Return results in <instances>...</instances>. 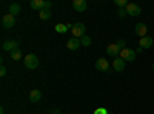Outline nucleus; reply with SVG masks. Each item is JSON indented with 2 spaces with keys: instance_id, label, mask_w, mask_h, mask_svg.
<instances>
[{
  "instance_id": "9d476101",
  "label": "nucleus",
  "mask_w": 154,
  "mask_h": 114,
  "mask_svg": "<svg viewBox=\"0 0 154 114\" xmlns=\"http://www.w3.org/2000/svg\"><path fill=\"white\" fill-rule=\"evenodd\" d=\"M106 53H108V56L117 57V56H120V48L117 46V43H111V45H108V48H106Z\"/></svg>"
},
{
  "instance_id": "dca6fc26",
  "label": "nucleus",
  "mask_w": 154,
  "mask_h": 114,
  "mask_svg": "<svg viewBox=\"0 0 154 114\" xmlns=\"http://www.w3.org/2000/svg\"><path fill=\"white\" fill-rule=\"evenodd\" d=\"M19 12H20V5L19 3H11L9 5V14H12V16L16 17Z\"/></svg>"
},
{
  "instance_id": "b1692460",
  "label": "nucleus",
  "mask_w": 154,
  "mask_h": 114,
  "mask_svg": "<svg viewBox=\"0 0 154 114\" xmlns=\"http://www.w3.org/2000/svg\"><path fill=\"white\" fill-rule=\"evenodd\" d=\"M94 114H108V111H106L105 108H99V109L94 111Z\"/></svg>"
},
{
  "instance_id": "f8f14e48",
  "label": "nucleus",
  "mask_w": 154,
  "mask_h": 114,
  "mask_svg": "<svg viewBox=\"0 0 154 114\" xmlns=\"http://www.w3.org/2000/svg\"><path fill=\"white\" fill-rule=\"evenodd\" d=\"M86 2H85V0H74V2H72V8L77 11V12H83L85 9H86Z\"/></svg>"
},
{
  "instance_id": "aec40b11",
  "label": "nucleus",
  "mask_w": 154,
  "mask_h": 114,
  "mask_svg": "<svg viewBox=\"0 0 154 114\" xmlns=\"http://www.w3.org/2000/svg\"><path fill=\"white\" fill-rule=\"evenodd\" d=\"M80 42H82V45H83V46H89V45H91V37L83 35L82 39H80Z\"/></svg>"
},
{
  "instance_id": "a878e982",
  "label": "nucleus",
  "mask_w": 154,
  "mask_h": 114,
  "mask_svg": "<svg viewBox=\"0 0 154 114\" xmlns=\"http://www.w3.org/2000/svg\"><path fill=\"white\" fill-rule=\"evenodd\" d=\"M142 51H143V48H142V46H139V48L136 49V54H140V53H142Z\"/></svg>"
},
{
  "instance_id": "9b49d317",
  "label": "nucleus",
  "mask_w": 154,
  "mask_h": 114,
  "mask_svg": "<svg viewBox=\"0 0 154 114\" xmlns=\"http://www.w3.org/2000/svg\"><path fill=\"white\" fill-rule=\"evenodd\" d=\"M80 45H82L80 39H75V37H71V39L68 40V43H66L68 49H71V51H75V49H79Z\"/></svg>"
},
{
  "instance_id": "ddd939ff",
  "label": "nucleus",
  "mask_w": 154,
  "mask_h": 114,
  "mask_svg": "<svg viewBox=\"0 0 154 114\" xmlns=\"http://www.w3.org/2000/svg\"><path fill=\"white\" fill-rule=\"evenodd\" d=\"M31 8L42 11V9L46 8V2H45V0H31Z\"/></svg>"
},
{
  "instance_id": "0eeeda50",
  "label": "nucleus",
  "mask_w": 154,
  "mask_h": 114,
  "mask_svg": "<svg viewBox=\"0 0 154 114\" xmlns=\"http://www.w3.org/2000/svg\"><path fill=\"white\" fill-rule=\"evenodd\" d=\"M14 49H19V42H17V40H6V42L3 43V51L12 53Z\"/></svg>"
},
{
  "instance_id": "4468645a",
  "label": "nucleus",
  "mask_w": 154,
  "mask_h": 114,
  "mask_svg": "<svg viewBox=\"0 0 154 114\" xmlns=\"http://www.w3.org/2000/svg\"><path fill=\"white\" fill-rule=\"evenodd\" d=\"M139 46H142L143 49L151 48V46H152V39H151V37H148V35L142 37V39H140V42H139Z\"/></svg>"
},
{
  "instance_id": "423d86ee",
  "label": "nucleus",
  "mask_w": 154,
  "mask_h": 114,
  "mask_svg": "<svg viewBox=\"0 0 154 114\" xmlns=\"http://www.w3.org/2000/svg\"><path fill=\"white\" fill-rule=\"evenodd\" d=\"M2 25H3L5 28H12L16 25V17L8 12V14H5L3 19H2Z\"/></svg>"
},
{
  "instance_id": "cd10ccee",
  "label": "nucleus",
  "mask_w": 154,
  "mask_h": 114,
  "mask_svg": "<svg viewBox=\"0 0 154 114\" xmlns=\"http://www.w3.org/2000/svg\"><path fill=\"white\" fill-rule=\"evenodd\" d=\"M60 114H62V112H60Z\"/></svg>"
},
{
  "instance_id": "bb28decb",
  "label": "nucleus",
  "mask_w": 154,
  "mask_h": 114,
  "mask_svg": "<svg viewBox=\"0 0 154 114\" xmlns=\"http://www.w3.org/2000/svg\"><path fill=\"white\" fill-rule=\"evenodd\" d=\"M152 69H154V63H152Z\"/></svg>"
},
{
  "instance_id": "39448f33",
  "label": "nucleus",
  "mask_w": 154,
  "mask_h": 114,
  "mask_svg": "<svg viewBox=\"0 0 154 114\" xmlns=\"http://www.w3.org/2000/svg\"><path fill=\"white\" fill-rule=\"evenodd\" d=\"M96 69L97 71H102V72H109V62L103 57H100L97 59L96 62Z\"/></svg>"
},
{
  "instance_id": "6e6552de",
  "label": "nucleus",
  "mask_w": 154,
  "mask_h": 114,
  "mask_svg": "<svg viewBox=\"0 0 154 114\" xmlns=\"http://www.w3.org/2000/svg\"><path fill=\"white\" fill-rule=\"evenodd\" d=\"M134 32L140 37V39H142V37H145L146 32H148L146 25H145V23H137V25H136V28H134Z\"/></svg>"
},
{
  "instance_id": "f257e3e1",
  "label": "nucleus",
  "mask_w": 154,
  "mask_h": 114,
  "mask_svg": "<svg viewBox=\"0 0 154 114\" xmlns=\"http://www.w3.org/2000/svg\"><path fill=\"white\" fill-rule=\"evenodd\" d=\"M85 29H86L85 25L82 22H77L71 26V34L75 37V39H82V37L85 35Z\"/></svg>"
},
{
  "instance_id": "393cba45",
  "label": "nucleus",
  "mask_w": 154,
  "mask_h": 114,
  "mask_svg": "<svg viewBox=\"0 0 154 114\" xmlns=\"http://www.w3.org/2000/svg\"><path fill=\"white\" fill-rule=\"evenodd\" d=\"M0 75H2V77H5V75H6V68H5V65H2V68H0Z\"/></svg>"
},
{
  "instance_id": "6ab92c4d",
  "label": "nucleus",
  "mask_w": 154,
  "mask_h": 114,
  "mask_svg": "<svg viewBox=\"0 0 154 114\" xmlns=\"http://www.w3.org/2000/svg\"><path fill=\"white\" fill-rule=\"evenodd\" d=\"M38 16H40V19H42V20H48V19L51 17V11H49V9H42Z\"/></svg>"
},
{
  "instance_id": "2eb2a0df",
  "label": "nucleus",
  "mask_w": 154,
  "mask_h": 114,
  "mask_svg": "<svg viewBox=\"0 0 154 114\" xmlns=\"http://www.w3.org/2000/svg\"><path fill=\"white\" fill-rule=\"evenodd\" d=\"M40 99H42V93L38 91V90H32V91L29 93V100H31L32 103H37Z\"/></svg>"
},
{
  "instance_id": "20e7f679",
  "label": "nucleus",
  "mask_w": 154,
  "mask_h": 114,
  "mask_svg": "<svg viewBox=\"0 0 154 114\" xmlns=\"http://www.w3.org/2000/svg\"><path fill=\"white\" fill-rule=\"evenodd\" d=\"M125 9H126V14L131 16V17H137V16H140V12H142L140 6L136 5V3H128Z\"/></svg>"
},
{
  "instance_id": "f3484780",
  "label": "nucleus",
  "mask_w": 154,
  "mask_h": 114,
  "mask_svg": "<svg viewBox=\"0 0 154 114\" xmlns=\"http://www.w3.org/2000/svg\"><path fill=\"white\" fill-rule=\"evenodd\" d=\"M68 28H69L68 25H62V23H59V25H56V28H54V29H56L57 32L63 34V32H66V31H68Z\"/></svg>"
},
{
  "instance_id": "f03ea898",
  "label": "nucleus",
  "mask_w": 154,
  "mask_h": 114,
  "mask_svg": "<svg viewBox=\"0 0 154 114\" xmlns=\"http://www.w3.org/2000/svg\"><path fill=\"white\" fill-rule=\"evenodd\" d=\"M136 51L131 48H125V49H120V59H123L125 62H134L136 60Z\"/></svg>"
},
{
  "instance_id": "412c9836",
  "label": "nucleus",
  "mask_w": 154,
  "mask_h": 114,
  "mask_svg": "<svg viewBox=\"0 0 154 114\" xmlns=\"http://www.w3.org/2000/svg\"><path fill=\"white\" fill-rule=\"evenodd\" d=\"M114 3L117 5L119 8H123V6L126 8V5H128V2H126V0H114Z\"/></svg>"
},
{
  "instance_id": "1a4fd4ad",
  "label": "nucleus",
  "mask_w": 154,
  "mask_h": 114,
  "mask_svg": "<svg viewBox=\"0 0 154 114\" xmlns=\"http://www.w3.org/2000/svg\"><path fill=\"white\" fill-rule=\"evenodd\" d=\"M112 68L117 71V72H122V71L125 69V60L120 59V57H116V59L112 60Z\"/></svg>"
},
{
  "instance_id": "a211bd4d",
  "label": "nucleus",
  "mask_w": 154,
  "mask_h": 114,
  "mask_svg": "<svg viewBox=\"0 0 154 114\" xmlns=\"http://www.w3.org/2000/svg\"><path fill=\"white\" fill-rule=\"evenodd\" d=\"M11 59L12 60H20L22 59V49H14V51L11 53Z\"/></svg>"
},
{
  "instance_id": "7ed1b4c3",
  "label": "nucleus",
  "mask_w": 154,
  "mask_h": 114,
  "mask_svg": "<svg viewBox=\"0 0 154 114\" xmlns=\"http://www.w3.org/2000/svg\"><path fill=\"white\" fill-rule=\"evenodd\" d=\"M25 66H26L28 69H35V68L38 66V59H37V56L28 54L26 57H25Z\"/></svg>"
},
{
  "instance_id": "4be33fe9",
  "label": "nucleus",
  "mask_w": 154,
  "mask_h": 114,
  "mask_svg": "<svg viewBox=\"0 0 154 114\" xmlns=\"http://www.w3.org/2000/svg\"><path fill=\"white\" fill-rule=\"evenodd\" d=\"M125 16H128V14H126V9H123V8H119V11H117V17L123 19Z\"/></svg>"
},
{
  "instance_id": "5701e85b",
  "label": "nucleus",
  "mask_w": 154,
  "mask_h": 114,
  "mask_svg": "<svg viewBox=\"0 0 154 114\" xmlns=\"http://www.w3.org/2000/svg\"><path fill=\"white\" fill-rule=\"evenodd\" d=\"M116 43H117V46H119L120 49H125V48H126V42H125V40H117Z\"/></svg>"
}]
</instances>
